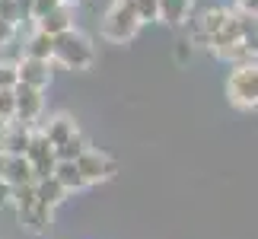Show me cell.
I'll use <instances>...</instances> for the list:
<instances>
[{
  "label": "cell",
  "instance_id": "1",
  "mask_svg": "<svg viewBox=\"0 0 258 239\" xmlns=\"http://www.w3.org/2000/svg\"><path fill=\"white\" fill-rule=\"evenodd\" d=\"M51 61L64 64L67 71H89V67L96 64V48L80 29H71V32H61L54 38Z\"/></svg>",
  "mask_w": 258,
  "mask_h": 239
},
{
  "label": "cell",
  "instance_id": "2",
  "mask_svg": "<svg viewBox=\"0 0 258 239\" xmlns=\"http://www.w3.org/2000/svg\"><path fill=\"white\" fill-rule=\"evenodd\" d=\"M226 102L233 108H258V61H245V64H233L230 77H226Z\"/></svg>",
  "mask_w": 258,
  "mask_h": 239
},
{
  "label": "cell",
  "instance_id": "3",
  "mask_svg": "<svg viewBox=\"0 0 258 239\" xmlns=\"http://www.w3.org/2000/svg\"><path fill=\"white\" fill-rule=\"evenodd\" d=\"M137 29H141V19L134 16V10L127 7V4H121V0H115V4L105 10L99 32H102L105 42H112V45H124V42H131V38L137 35Z\"/></svg>",
  "mask_w": 258,
  "mask_h": 239
},
{
  "label": "cell",
  "instance_id": "4",
  "mask_svg": "<svg viewBox=\"0 0 258 239\" xmlns=\"http://www.w3.org/2000/svg\"><path fill=\"white\" fill-rule=\"evenodd\" d=\"M77 169H80V175H83V185H96V182H108L115 172H118V166H115V159L108 156L105 150H93V147H86V150L74 159Z\"/></svg>",
  "mask_w": 258,
  "mask_h": 239
},
{
  "label": "cell",
  "instance_id": "5",
  "mask_svg": "<svg viewBox=\"0 0 258 239\" xmlns=\"http://www.w3.org/2000/svg\"><path fill=\"white\" fill-rule=\"evenodd\" d=\"M29 159V166H32V175H35V182L38 178H48L54 172V166H57V156H54V147L45 141V134L42 131H32V137H29V147H26V153Z\"/></svg>",
  "mask_w": 258,
  "mask_h": 239
},
{
  "label": "cell",
  "instance_id": "6",
  "mask_svg": "<svg viewBox=\"0 0 258 239\" xmlns=\"http://www.w3.org/2000/svg\"><path fill=\"white\" fill-rule=\"evenodd\" d=\"M13 102H16V122L26 125V128H32L45 112V93L42 89H32V86H23V83H16Z\"/></svg>",
  "mask_w": 258,
  "mask_h": 239
},
{
  "label": "cell",
  "instance_id": "7",
  "mask_svg": "<svg viewBox=\"0 0 258 239\" xmlns=\"http://www.w3.org/2000/svg\"><path fill=\"white\" fill-rule=\"evenodd\" d=\"M0 185L4 188H19V185H35L32 166L26 156H10L0 153Z\"/></svg>",
  "mask_w": 258,
  "mask_h": 239
},
{
  "label": "cell",
  "instance_id": "8",
  "mask_svg": "<svg viewBox=\"0 0 258 239\" xmlns=\"http://www.w3.org/2000/svg\"><path fill=\"white\" fill-rule=\"evenodd\" d=\"M16 74H19V83L23 86H32V89H42L51 83V61H35V57H23L16 61Z\"/></svg>",
  "mask_w": 258,
  "mask_h": 239
},
{
  "label": "cell",
  "instance_id": "9",
  "mask_svg": "<svg viewBox=\"0 0 258 239\" xmlns=\"http://www.w3.org/2000/svg\"><path fill=\"white\" fill-rule=\"evenodd\" d=\"M35 29L45 32V35H51V38H57L61 32H71V29H77L74 26V7H67V4L54 7L51 13H45L42 19H35Z\"/></svg>",
  "mask_w": 258,
  "mask_h": 239
},
{
  "label": "cell",
  "instance_id": "10",
  "mask_svg": "<svg viewBox=\"0 0 258 239\" xmlns=\"http://www.w3.org/2000/svg\"><path fill=\"white\" fill-rule=\"evenodd\" d=\"M29 137H32V128L26 125H7L4 131H0V153H10V156H23L26 147H29Z\"/></svg>",
  "mask_w": 258,
  "mask_h": 239
},
{
  "label": "cell",
  "instance_id": "11",
  "mask_svg": "<svg viewBox=\"0 0 258 239\" xmlns=\"http://www.w3.org/2000/svg\"><path fill=\"white\" fill-rule=\"evenodd\" d=\"M77 131H80V128H77V122H74L71 115H64V112H61V115H51V118L45 122V128H42L45 141L51 144V147H61L67 137H74Z\"/></svg>",
  "mask_w": 258,
  "mask_h": 239
},
{
  "label": "cell",
  "instance_id": "12",
  "mask_svg": "<svg viewBox=\"0 0 258 239\" xmlns=\"http://www.w3.org/2000/svg\"><path fill=\"white\" fill-rule=\"evenodd\" d=\"M67 198H71V195L64 192V185L57 182L54 175L38 178V182H35V201L42 204V207H48V211H54V207H57V204H64Z\"/></svg>",
  "mask_w": 258,
  "mask_h": 239
},
{
  "label": "cell",
  "instance_id": "13",
  "mask_svg": "<svg viewBox=\"0 0 258 239\" xmlns=\"http://www.w3.org/2000/svg\"><path fill=\"white\" fill-rule=\"evenodd\" d=\"M16 214H19V220H23V226L29 233H48L51 230V214L54 211L42 207L38 201H32L29 207H23V211H16Z\"/></svg>",
  "mask_w": 258,
  "mask_h": 239
},
{
  "label": "cell",
  "instance_id": "14",
  "mask_svg": "<svg viewBox=\"0 0 258 239\" xmlns=\"http://www.w3.org/2000/svg\"><path fill=\"white\" fill-rule=\"evenodd\" d=\"M51 54H54V38L35 29V32L26 38V45H23V57H35V61H51Z\"/></svg>",
  "mask_w": 258,
  "mask_h": 239
},
{
  "label": "cell",
  "instance_id": "15",
  "mask_svg": "<svg viewBox=\"0 0 258 239\" xmlns=\"http://www.w3.org/2000/svg\"><path fill=\"white\" fill-rule=\"evenodd\" d=\"M57 182L64 185V192L71 195V192H80L83 185V175H80V169H77V163H71V159H57V166H54V172H51Z\"/></svg>",
  "mask_w": 258,
  "mask_h": 239
},
{
  "label": "cell",
  "instance_id": "16",
  "mask_svg": "<svg viewBox=\"0 0 258 239\" xmlns=\"http://www.w3.org/2000/svg\"><path fill=\"white\" fill-rule=\"evenodd\" d=\"M191 4L195 0H160V19L169 26H182L191 13Z\"/></svg>",
  "mask_w": 258,
  "mask_h": 239
},
{
  "label": "cell",
  "instance_id": "17",
  "mask_svg": "<svg viewBox=\"0 0 258 239\" xmlns=\"http://www.w3.org/2000/svg\"><path fill=\"white\" fill-rule=\"evenodd\" d=\"M121 4H127V7L134 10V16L141 19V26L160 19V0H121Z\"/></svg>",
  "mask_w": 258,
  "mask_h": 239
},
{
  "label": "cell",
  "instance_id": "18",
  "mask_svg": "<svg viewBox=\"0 0 258 239\" xmlns=\"http://www.w3.org/2000/svg\"><path fill=\"white\" fill-rule=\"evenodd\" d=\"M83 150H86V137H83L80 131H77L74 137H67V141H64L61 147H54V156H57V159H71V163H74V159L80 156Z\"/></svg>",
  "mask_w": 258,
  "mask_h": 239
},
{
  "label": "cell",
  "instance_id": "19",
  "mask_svg": "<svg viewBox=\"0 0 258 239\" xmlns=\"http://www.w3.org/2000/svg\"><path fill=\"white\" fill-rule=\"evenodd\" d=\"M16 122V102H13V89H0V131L7 125Z\"/></svg>",
  "mask_w": 258,
  "mask_h": 239
},
{
  "label": "cell",
  "instance_id": "20",
  "mask_svg": "<svg viewBox=\"0 0 258 239\" xmlns=\"http://www.w3.org/2000/svg\"><path fill=\"white\" fill-rule=\"evenodd\" d=\"M19 74H16V61H0V89H16Z\"/></svg>",
  "mask_w": 258,
  "mask_h": 239
},
{
  "label": "cell",
  "instance_id": "21",
  "mask_svg": "<svg viewBox=\"0 0 258 239\" xmlns=\"http://www.w3.org/2000/svg\"><path fill=\"white\" fill-rule=\"evenodd\" d=\"M0 19H4V23H10V26H19L23 23V13H19V7H16V0H0Z\"/></svg>",
  "mask_w": 258,
  "mask_h": 239
},
{
  "label": "cell",
  "instance_id": "22",
  "mask_svg": "<svg viewBox=\"0 0 258 239\" xmlns=\"http://www.w3.org/2000/svg\"><path fill=\"white\" fill-rule=\"evenodd\" d=\"M54 7H61V0H32V10H29V19H42L45 13H51Z\"/></svg>",
  "mask_w": 258,
  "mask_h": 239
},
{
  "label": "cell",
  "instance_id": "23",
  "mask_svg": "<svg viewBox=\"0 0 258 239\" xmlns=\"http://www.w3.org/2000/svg\"><path fill=\"white\" fill-rule=\"evenodd\" d=\"M13 35H16V29L10 26V23H4V19H0V48H7L10 42H13Z\"/></svg>",
  "mask_w": 258,
  "mask_h": 239
},
{
  "label": "cell",
  "instance_id": "24",
  "mask_svg": "<svg viewBox=\"0 0 258 239\" xmlns=\"http://www.w3.org/2000/svg\"><path fill=\"white\" fill-rule=\"evenodd\" d=\"M236 4H239V13L258 16V0H236Z\"/></svg>",
  "mask_w": 258,
  "mask_h": 239
},
{
  "label": "cell",
  "instance_id": "25",
  "mask_svg": "<svg viewBox=\"0 0 258 239\" xmlns=\"http://www.w3.org/2000/svg\"><path fill=\"white\" fill-rule=\"evenodd\" d=\"M175 57H178V61H188V57H191V42H178V51H175Z\"/></svg>",
  "mask_w": 258,
  "mask_h": 239
},
{
  "label": "cell",
  "instance_id": "26",
  "mask_svg": "<svg viewBox=\"0 0 258 239\" xmlns=\"http://www.w3.org/2000/svg\"><path fill=\"white\" fill-rule=\"evenodd\" d=\"M16 7H19V13H23L29 19V10H32V0H16Z\"/></svg>",
  "mask_w": 258,
  "mask_h": 239
},
{
  "label": "cell",
  "instance_id": "27",
  "mask_svg": "<svg viewBox=\"0 0 258 239\" xmlns=\"http://www.w3.org/2000/svg\"><path fill=\"white\" fill-rule=\"evenodd\" d=\"M61 4H67V7H77V4H86V0H61Z\"/></svg>",
  "mask_w": 258,
  "mask_h": 239
}]
</instances>
